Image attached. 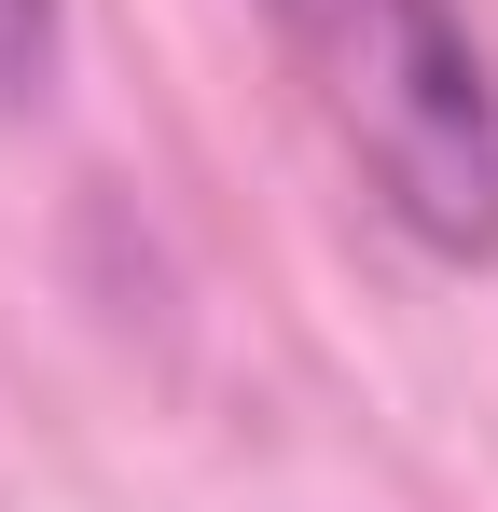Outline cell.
Returning <instances> with one entry per match:
<instances>
[{
    "label": "cell",
    "instance_id": "cell-2",
    "mask_svg": "<svg viewBox=\"0 0 498 512\" xmlns=\"http://www.w3.org/2000/svg\"><path fill=\"white\" fill-rule=\"evenodd\" d=\"M70 56V0H0V111H42Z\"/></svg>",
    "mask_w": 498,
    "mask_h": 512
},
{
    "label": "cell",
    "instance_id": "cell-1",
    "mask_svg": "<svg viewBox=\"0 0 498 512\" xmlns=\"http://www.w3.org/2000/svg\"><path fill=\"white\" fill-rule=\"evenodd\" d=\"M305 111L374 222L429 263H498V56L457 0H263Z\"/></svg>",
    "mask_w": 498,
    "mask_h": 512
}]
</instances>
